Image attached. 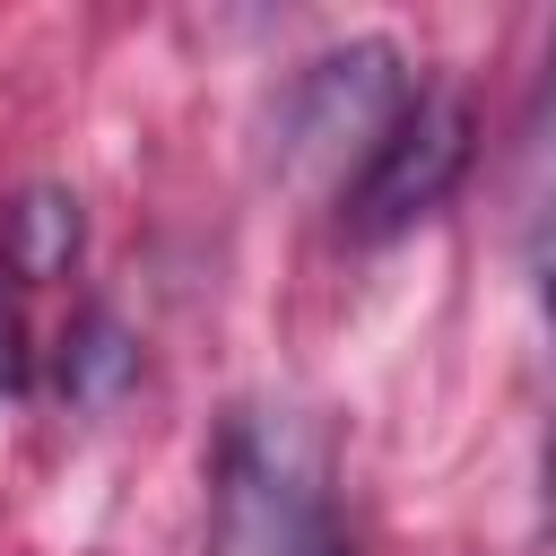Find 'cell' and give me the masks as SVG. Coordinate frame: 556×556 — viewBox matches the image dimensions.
Segmentation results:
<instances>
[{
	"mask_svg": "<svg viewBox=\"0 0 556 556\" xmlns=\"http://www.w3.org/2000/svg\"><path fill=\"white\" fill-rule=\"evenodd\" d=\"M217 521L235 556H339L330 434L304 408H235L217 443Z\"/></svg>",
	"mask_w": 556,
	"mask_h": 556,
	"instance_id": "cell-1",
	"label": "cell"
},
{
	"mask_svg": "<svg viewBox=\"0 0 556 556\" xmlns=\"http://www.w3.org/2000/svg\"><path fill=\"white\" fill-rule=\"evenodd\" d=\"M460 174H469V104L417 87V96L400 104V122L365 148V165L339 182V226H348L356 243H382V235L434 217Z\"/></svg>",
	"mask_w": 556,
	"mask_h": 556,
	"instance_id": "cell-2",
	"label": "cell"
},
{
	"mask_svg": "<svg viewBox=\"0 0 556 556\" xmlns=\"http://www.w3.org/2000/svg\"><path fill=\"white\" fill-rule=\"evenodd\" d=\"M408 70L391 43H348V52H321L295 96H287V156L295 165H339V182L365 165V148L400 122L408 104Z\"/></svg>",
	"mask_w": 556,
	"mask_h": 556,
	"instance_id": "cell-3",
	"label": "cell"
},
{
	"mask_svg": "<svg viewBox=\"0 0 556 556\" xmlns=\"http://www.w3.org/2000/svg\"><path fill=\"white\" fill-rule=\"evenodd\" d=\"M78 235H87L78 200L61 182H35V191H17L0 208V261H9V278H61L78 261Z\"/></svg>",
	"mask_w": 556,
	"mask_h": 556,
	"instance_id": "cell-4",
	"label": "cell"
},
{
	"mask_svg": "<svg viewBox=\"0 0 556 556\" xmlns=\"http://www.w3.org/2000/svg\"><path fill=\"white\" fill-rule=\"evenodd\" d=\"M130 374H139V339H130L113 313H87V321L70 330V348H61V391H70L78 408H104V400L130 391Z\"/></svg>",
	"mask_w": 556,
	"mask_h": 556,
	"instance_id": "cell-5",
	"label": "cell"
},
{
	"mask_svg": "<svg viewBox=\"0 0 556 556\" xmlns=\"http://www.w3.org/2000/svg\"><path fill=\"white\" fill-rule=\"evenodd\" d=\"M26 382V321H17V304L0 295V391H17Z\"/></svg>",
	"mask_w": 556,
	"mask_h": 556,
	"instance_id": "cell-6",
	"label": "cell"
},
{
	"mask_svg": "<svg viewBox=\"0 0 556 556\" xmlns=\"http://www.w3.org/2000/svg\"><path fill=\"white\" fill-rule=\"evenodd\" d=\"M539 313H547V330H556V243L539 252Z\"/></svg>",
	"mask_w": 556,
	"mask_h": 556,
	"instance_id": "cell-7",
	"label": "cell"
},
{
	"mask_svg": "<svg viewBox=\"0 0 556 556\" xmlns=\"http://www.w3.org/2000/svg\"><path fill=\"white\" fill-rule=\"evenodd\" d=\"M539 478H547V530H556V426H547V460H539Z\"/></svg>",
	"mask_w": 556,
	"mask_h": 556,
	"instance_id": "cell-8",
	"label": "cell"
},
{
	"mask_svg": "<svg viewBox=\"0 0 556 556\" xmlns=\"http://www.w3.org/2000/svg\"><path fill=\"white\" fill-rule=\"evenodd\" d=\"M547 113H556V78H547ZM547 148H556V139H539V156H547Z\"/></svg>",
	"mask_w": 556,
	"mask_h": 556,
	"instance_id": "cell-9",
	"label": "cell"
}]
</instances>
